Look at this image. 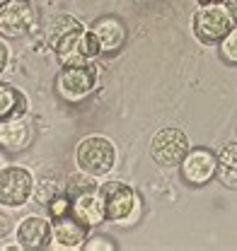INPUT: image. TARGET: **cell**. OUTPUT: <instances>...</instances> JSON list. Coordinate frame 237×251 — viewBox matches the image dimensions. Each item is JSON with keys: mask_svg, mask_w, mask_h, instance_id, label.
<instances>
[{"mask_svg": "<svg viewBox=\"0 0 237 251\" xmlns=\"http://www.w3.org/2000/svg\"><path fill=\"white\" fill-rule=\"evenodd\" d=\"M5 2H7V0H0V7H2V5H5Z\"/></svg>", "mask_w": 237, "mask_h": 251, "instance_id": "obj_25", "label": "cell"}, {"mask_svg": "<svg viewBox=\"0 0 237 251\" xmlns=\"http://www.w3.org/2000/svg\"><path fill=\"white\" fill-rule=\"evenodd\" d=\"M233 27H235V22L223 2L199 5V10L191 17V31L204 46H215Z\"/></svg>", "mask_w": 237, "mask_h": 251, "instance_id": "obj_6", "label": "cell"}, {"mask_svg": "<svg viewBox=\"0 0 237 251\" xmlns=\"http://www.w3.org/2000/svg\"><path fill=\"white\" fill-rule=\"evenodd\" d=\"M99 196L104 201V215L107 222H114L121 227H131L141 220L143 213V201L138 196V191L118 179H109L104 184H97Z\"/></svg>", "mask_w": 237, "mask_h": 251, "instance_id": "obj_1", "label": "cell"}, {"mask_svg": "<svg viewBox=\"0 0 237 251\" xmlns=\"http://www.w3.org/2000/svg\"><path fill=\"white\" fill-rule=\"evenodd\" d=\"M177 169L186 186H208L215 179V172H218V152L210 150V148H204V145L189 148V152L179 162Z\"/></svg>", "mask_w": 237, "mask_h": 251, "instance_id": "obj_8", "label": "cell"}, {"mask_svg": "<svg viewBox=\"0 0 237 251\" xmlns=\"http://www.w3.org/2000/svg\"><path fill=\"white\" fill-rule=\"evenodd\" d=\"M88 29L78 17L68 15V12H60V15H54L46 25V44L49 49L54 51V56L63 61L68 56H73L78 51V41L83 36V31Z\"/></svg>", "mask_w": 237, "mask_h": 251, "instance_id": "obj_7", "label": "cell"}, {"mask_svg": "<svg viewBox=\"0 0 237 251\" xmlns=\"http://www.w3.org/2000/svg\"><path fill=\"white\" fill-rule=\"evenodd\" d=\"M34 174L22 164L0 167V208L17 210L25 208L34 196Z\"/></svg>", "mask_w": 237, "mask_h": 251, "instance_id": "obj_4", "label": "cell"}, {"mask_svg": "<svg viewBox=\"0 0 237 251\" xmlns=\"http://www.w3.org/2000/svg\"><path fill=\"white\" fill-rule=\"evenodd\" d=\"M85 251H117L118 247L114 244V239L109 234H92L88 237V242L83 244Z\"/></svg>", "mask_w": 237, "mask_h": 251, "instance_id": "obj_20", "label": "cell"}, {"mask_svg": "<svg viewBox=\"0 0 237 251\" xmlns=\"http://www.w3.org/2000/svg\"><path fill=\"white\" fill-rule=\"evenodd\" d=\"M70 215L75 220H80L85 227H99L107 222L104 215V201L99 196V188H88L80 191L78 196L70 198Z\"/></svg>", "mask_w": 237, "mask_h": 251, "instance_id": "obj_13", "label": "cell"}, {"mask_svg": "<svg viewBox=\"0 0 237 251\" xmlns=\"http://www.w3.org/2000/svg\"><path fill=\"white\" fill-rule=\"evenodd\" d=\"M89 31L97 36L102 56L118 53L126 46V39H128V27L117 15H102V17H97L89 25Z\"/></svg>", "mask_w": 237, "mask_h": 251, "instance_id": "obj_11", "label": "cell"}, {"mask_svg": "<svg viewBox=\"0 0 237 251\" xmlns=\"http://www.w3.org/2000/svg\"><path fill=\"white\" fill-rule=\"evenodd\" d=\"M223 5L228 7V12H230V17H233V22L237 25V0H223Z\"/></svg>", "mask_w": 237, "mask_h": 251, "instance_id": "obj_22", "label": "cell"}, {"mask_svg": "<svg viewBox=\"0 0 237 251\" xmlns=\"http://www.w3.org/2000/svg\"><path fill=\"white\" fill-rule=\"evenodd\" d=\"M215 49H218L220 61L228 63V65H233V68H237V25L215 44Z\"/></svg>", "mask_w": 237, "mask_h": 251, "instance_id": "obj_17", "label": "cell"}, {"mask_svg": "<svg viewBox=\"0 0 237 251\" xmlns=\"http://www.w3.org/2000/svg\"><path fill=\"white\" fill-rule=\"evenodd\" d=\"M46 213L49 218H63V215H70V196L63 191L59 196H54L49 203H46Z\"/></svg>", "mask_w": 237, "mask_h": 251, "instance_id": "obj_19", "label": "cell"}, {"mask_svg": "<svg viewBox=\"0 0 237 251\" xmlns=\"http://www.w3.org/2000/svg\"><path fill=\"white\" fill-rule=\"evenodd\" d=\"M118 162V150L112 138L92 133L75 145V167L89 179H102L114 172Z\"/></svg>", "mask_w": 237, "mask_h": 251, "instance_id": "obj_2", "label": "cell"}, {"mask_svg": "<svg viewBox=\"0 0 237 251\" xmlns=\"http://www.w3.org/2000/svg\"><path fill=\"white\" fill-rule=\"evenodd\" d=\"M59 193H63V184H59V181H54V179H44V181H39L36 186H34V201L36 203H41V205H46L54 196H59Z\"/></svg>", "mask_w": 237, "mask_h": 251, "instance_id": "obj_18", "label": "cell"}, {"mask_svg": "<svg viewBox=\"0 0 237 251\" xmlns=\"http://www.w3.org/2000/svg\"><path fill=\"white\" fill-rule=\"evenodd\" d=\"M196 5H213V2H223V0H194Z\"/></svg>", "mask_w": 237, "mask_h": 251, "instance_id": "obj_23", "label": "cell"}, {"mask_svg": "<svg viewBox=\"0 0 237 251\" xmlns=\"http://www.w3.org/2000/svg\"><path fill=\"white\" fill-rule=\"evenodd\" d=\"M31 143V126L27 116L0 121V148L5 152H22Z\"/></svg>", "mask_w": 237, "mask_h": 251, "instance_id": "obj_14", "label": "cell"}, {"mask_svg": "<svg viewBox=\"0 0 237 251\" xmlns=\"http://www.w3.org/2000/svg\"><path fill=\"white\" fill-rule=\"evenodd\" d=\"M15 242L25 251H41L51 244V218L49 215H25L15 227Z\"/></svg>", "mask_w": 237, "mask_h": 251, "instance_id": "obj_10", "label": "cell"}, {"mask_svg": "<svg viewBox=\"0 0 237 251\" xmlns=\"http://www.w3.org/2000/svg\"><path fill=\"white\" fill-rule=\"evenodd\" d=\"M2 152H5V150L0 148V167H5V164H7V162H5V155H2Z\"/></svg>", "mask_w": 237, "mask_h": 251, "instance_id": "obj_24", "label": "cell"}, {"mask_svg": "<svg viewBox=\"0 0 237 251\" xmlns=\"http://www.w3.org/2000/svg\"><path fill=\"white\" fill-rule=\"evenodd\" d=\"M88 237H89V227H85L80 220H75L73 215L54 218L51 220V244H49V249H63V251L83 249Z\"/></svg>", "mask_w": 237, "mask_h": 251, "instance_id": "obj_12", "label": "cell"}, {"mask_svg": "<svg viewBox=\"0 0 237 251\" xmlns=\"http://www.w3.org/2000/svg\"><path fill=\"white\" fill-rule=\"evenodd\" d=\"M56 94L65 104H80L85 101L97 87V68L94 61L83 65H60V70L54 77Z\"/></svg>", "mask_w": 237, "mask_h": 251, "instance_id": "obj_3", "label": "cell"}, {"mask_svg": "<svg viewBox=\"0 0 237 251\" xmlns=\"http://www.w3.org/2000/svg\"><path fill=\"white\" fill-rule=\"evenodd\" d=\"M189 148H191L189 135L179 126H162V128H157L148 143V152L152 157V162L165 167V169L179 167V162L189 152Z\"/></svg>", "mask_w": 237, "mask_h": 251, "instance_id": "obj_5", "label": "cell"}, {"mask_svg": "<svg viewBox=\"0 0 237 251\" xmlns=\"http://www.w3.org/2000/svg\"><path fill=\"white\" fill-rule=\"evenodd\" d=\"M27 111H30L27 92L10 82H0V121L22 119V116H27Z\"/></svg>", "mask_w": 237, "mask_h": 251, "instance_id": "obj_15", "label": "cell"}, {"mask_svg": "<svg viewBox=\"0 0 237 251\" xmlns=\"http://www.w3.org/2000/svg\"><path fill=\"white\" fill-rule=\"evenodd\" d=\"M7 65H10V49H7V44L0 39V73L7 70Z\"/></svg>", "mask_w": 237, "mask_h": 251, "instance_id": "obj_21", "label": "cell"}, {"mask_svg": "<svg viewBox=\"0 0 237 251\" xmlns=\"http://www.w3.org/2000/svg\"><path fill=\"white\" fill-rule=\"evenodd\" d=\"M34 7L30 0H7L0 7V36L22 39L34 27Z\"/></svg>", "mask_w": 237, "mask_h": 251, "instance_id": "obj_9", "label": "cell"}, {"mask_svg": "<svg viewBox=\"0 0 237 251\" xmlns=\"http://www.w3.org/2000/svg\"><path fill=\"white\" fill-rule=\"evenodd\" d=\"M218 184L230 191H237V143H228L218 150Z\"/></svg>", "mask_w": 237, "mask_h": 251, "instance_id": "obj_16", "label": "cell"}]
</instances>
